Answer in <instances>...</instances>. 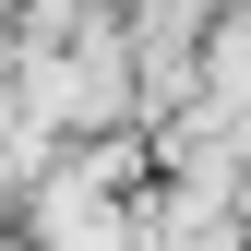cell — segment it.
<instances>
[{"instance_id":"obj_1","label":"cell","mask_w":251,"mask_h":251,"mask_svg":"<svg viewBox=\"0 0 251 251\" xmlns=\"http://www.w3.org/2000/svg\"><path fill=\"white\" fill-rule=\"evenodd\" d=\"M203 84L227 108H251V12H227V24H203Z\"/></svg>"}]
</instances>
